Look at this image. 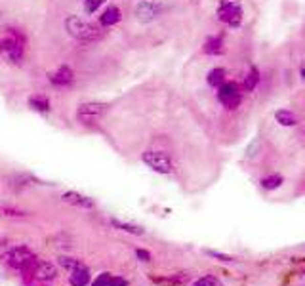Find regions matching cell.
Segmentation results:
<instances>
[{"label": "cell", "instance_id": "obj_1", "mask_svg": "<svg viewBox=\"0 0 305 286\" xmlns=\"http://www.w3.org/2000/svg\"><path fill=\"white\" fill-rule=\"evenodd\" d=\"M65 29L69 31L71 36H75L78 40H96V38H99V31L94 25L82 21L80 17H76V15H69L65 19Z\"/></svg>", "mask_w": 305, "mask_h": 286}, {"label": "cell", "instance_id": "obj_2", "mask_svg": "<svg viewBox=\"0 0 305 286\" xmlns=\"http://www.w3.org/2000/svg\"><path fill=\"white\" fill-rule=\"evenodd\" d=\"M217 17L231 27H238L243 19V8L238 4V0H222L217 8Z\"/></svg>", "mask_w": 305, "mask_h": 286}, {"label": "cell", "instance_id": "obj_3", "mask_svg": "<svg viewBox=\"0 0 305 286\" xmlns=\"http://www.w3.org/2000/svg\"><path fill=\"white\" fill-rule=\"evenodd\" d=\"M6 263L10 267H14V269L25 271V269H29L36 261H35V254L29 250L27 246H17V248H14V250H10L6 254Z\"/></svg>", "mask_w": 305, "mask_h": 286}, {"label": "cell", "instance_id": "obj_4", "mask_svg": "<svg viewBox=\"0 0 305 286\" xmlns=\"http://www.w3.org/2000/svg\"><path fill=\"white\" fill-rule=\"evenodd\" d=\"M143 162L159 174H170L172 172V161L162 151H147V153H143Z\"/></svg>", "mask_w": 305, "mask_h": 286}, {"label": "cell", "instance_id": "obj_5", "mask_svg": "<svg viewBox=\"0 0 305 286\" xmlns=\"http://www.w3.org/2000/svg\"><path fill=\"white\" fill-rule=\"evenodd\" d=\"M220 101H222L227 109H236V107H238V103H241V94H238L236 84L233 82L222 84V88H220Z\"/></svg>", "mask_w": 305, "mask_h": 286}, {"label": "cell", "instance_id": "obj_6", "mask_svg": "<svg viewBox=\"0 0 305 286\" xmlns=\"http://www.w3.org/2000/svg\"><path fill=\"white\" fill-rule=\"evenodd\" d=\"M107 111L105 103H84L78 107V119L84 122H94V120L101 119Z\"/></svg>", "mask_w": 305, "mask_h": 286}, {"label": "cell", "instance_id": "obj_7", "mask_svg": "<svg viewBox=\"0 0 305 286\" xmlns=\"http://www.w3.org/2000/svg\"><path fill=\"white\" fill-rule=\"evenodd\" d=\"M0 52L6 54L14 63H19L23 57V48H21V42L15 38H6V40L0 42Z\"/></svg>", "mask_w": 305, "mask_h": 286}, {"label": "cell", "instance_id": "obj_8", "mask_svg": "<svg viewBox=\"0 0 305 286\" xmlns=\"http://www.w3.org/2000/svg\"><path fill=\"white\" fill-rule=\"evenodd\" d=\"M57 275L56 267L52 266L50 261H38L35 263V269H33V277L38 280H52Z\"/></svg>", "mask_w": 305, "mask_h": 286}, {"label": "cell", "instance_id": "obj_9", "mask_svg": "<svg viewBox=\"0 0 305 286\" xmlns=\"http://www.w3.org/2000/svg\"><path fill=\"white\" fill-rule=\"evenodd\" d=\"M136 15H138L139 21L147 23V21H152L159 15V8L155 6V4H151V2H141L136 8Z\"/></svg>", "mask_w": 305, "mask_h": 286}, {"label": "cell", "instance_id": "obj_10", "mask_svg": "<svg viewBox=\"0 0 305 286\" xmlns=\"http://www.w3.org/2000/svg\"><path fill=\"white\" fill-rule=\"evenodd\" d=\"M63 201L73 204V206H80V208H94V201H92V199H88V196H84V195H78V193H73V191L65 193V195H63Z\"/></svg>", "mask_w": 305, "mask_h": 286}, {"label": "cell", "instance_id": "obj_11", "mask_svg": "<svg viewBox=\"0 0 305 286\" xmlns=\"http://www.w3.org/2000/svg\"><path fill=\"white\" fill-rule=\"evenodd\" d=\"M69 282H71V286H86L88 282H90V271H88L84 266L75 269V271H71Z\"/></svg>", "mask_w": 305, "mask_h": 286}, {"label": "cell", "instance_id": "obj_12", "mask_svg": "<svg viewBox=\"0 0 305 286\" xmlns=\"http://www.w3.org/2000/svg\"><path fill=\"white\" fill-rule=\"evenodd\" d=\"M50 80H52L54 84H57V86L69 84L71 80H73V71H71L69 67H59V69L50 77Z\"/></svg>", "mask_w": 305, "mask_h": 286}, {"label": "cell", "instance_id": "obj_13", "mask_svg": "<svg viewBox=\"0 0 305 286\" xmlns=\"http://www.w3.org/2000/svg\"><path fill=\"white\" fill-rule=\"evenodd\" d=\"M157 282L168 284V286H183L189 282V275L187 273H176V275H170L168 279H159Z\"/></svg>", "mask_w": 305, "mask_h": 286}, {"label": "cell", "instance_id": "obj_14", "mask_svg": "<svg viewBox=\"0 0 305 286\" xmlns=\"http://www.w3.org/2000/svg\"><path fill=\"white\" fill-rule=\"evenodd\" d=\"M118 19H120V10L115 8V6H111V8H107V10H105V14L101 15V25L109 27V25H115Z\"/></svg>", "mask_w": 305, "mask_h": 286}, {"label": "cell", "instance_id": "obj_15", "mask_svg": "<svg viewBox=\"0 0 305 286\" xmlns=\"http://www.w3.org/2000/svg\"><path fill=\"white\" fill-rule=\"evenodd\" d=\"M111 224L120 231H126V233H130V235H143L145 231L143 227H139V225H134V224H126V222H118V219H111Z\"/></svg>", "mask_w": 305, "mask_h": 286}, {"label": "cell", "instance_id": "obj_16", "mask_svg": "<svg viewBox=\"0 0 305 286\" xmlns=\"http://www.w3.org/2000/svg\"><path fill=\"white\" fill-rule=\"evenodd\" d=\"M275 119H277L278 124H282V126H296L298 124V117L290 111H277Z\"/></svg>", "mask_w": 305, "mask_h": 286}, {"label": "cell", "instance_id": "obj_17", "mask_svg": "<svg viewBox=\"0 0 305 286\" xmlns=\"http://www.w3.org/2000/svg\"><path fill=\"white\" fill-rule=\"evenodd\" d=\"M222 52H223L222 38H210L206 42V46H204V54H208V56H215V54H222Z\"/></svg>", "mask_w": 305, "mask_h": 286}, {"label": "cell", "instance_id": "obj_18", "mask_svg": "<svg viewBox=\"0 0 305 286\" xmlns=\"http://www.w3.org/2000/svg\"><path fill=\"white\" fill-rule=\"evenodd\" d=\"M282 183V175H278V174H273V175H269V178H264L262 180V187L264 189H277L278 185Z\"/></svg>", "mask_w": 305, "mask_h": 286}, {"label": "cell", "instance_id": "obj_19", "mask_svg": "<svg viewBox=\"0 0 305 286\" xmlns=\"http://www.w3.org/2000/svg\"><path fill=\"white\" fill-rule=\"evenodd\" d=\"M257 80H259V73H257L256 67H252V71H250V75L246 77V80H244V88L248 92H252L254 88H256Z\"/></svg>", "mask_w": 305, "mask_h": 286}, {"label": "cell", "instance_id": "obj_20", "mask_svg": "<svg viewBox=\"0 0 305 286\" xmlns=\"http://www.w3.org/2000/svg\"><path fill=\"white\" fill-rule=\"evenodd\" d=\"M223 78H225V71H223V69H214V71H210L208 82L212 84V86H217V84L223 82Z\"/></svg>", "mask_w": 305, "mask_h": 286}, {"label": "cell", "instance_id": "obj_21", "mask_svg": "<svg viewBox=\"0 0 305 286\" xmlns=\"http://www.w3.org/2000/svg\"><path fill=\"white\" fill-rule=\"evenodd\" d=\"M29 103H31V107H35L36 111H42V113H46L50 109V103L46 98H33Z\"/></svg>", "mask_w": 305, "mask_h": 286}, {"label": "cell", "instance_id": "obj_22", "mask_svg": "<svg viewBox=\"0 0 305 286\" xmlns=\"http://www.w3.org/2000/svg\"><path fill=\"white\" fill-rule=\"evenodd\" d=\"M193 286H222V282L215 279L214 275H206V277H202V279L197 280Z\"/></svg>", "mask_w": 305, "mask_h": 286}, {"label": "cell", "instance_id": "obj_23", "mask_svg": "<svg viewBox=\"0 0 305 286\" xmlns=\"http://www.w3.org/2000/svg\"><path fill=\"white\" fill-rule=\"evenodd\" d=\"M59 263H61V267L71 269V271H75V269H78V267H82V263H80L78 259H73V258H59Z\"/></svg>", "mask_w": 305, "mask_h": 286}, {"label": "cell", "instance_id": "obj_24", "mask_svg": "<svg viewBox=\"0 0 305 286\" xmlns=\"http://www.w3.org/2000/svg\"><path fill=\"white\" fill-rule=\"evenodd\" d=\"M103 2L105 0H84V10H86V14H94Z\"/></svg>", "mask_w": 305, "mask_h": 286}, {"label": "cell", "instance_id": "obj_25", "mask_svg": "<svg viewBox=\"0 0 305 286\" xmlns=\"http://www.w3.org/2000/svg\"><path fill=\"white\" fill-rule=\"evenodd\" d=\"M111 279H113L111 273H101V275H99V277H97V279L92 282V286H109Z\"/></svg>", "mask_w": 305, "mask_h": 286}, {"label": "cell", "instance_id": "obj_26", "mask_svg": "<svg viewBox=\"0 0 305 286\" xmlns=\"http://www.w3.org/2000/svg\"><path fill=\"white\" fill-rule=\"evenodd\" d=\"M206 254H208V256H212V258L222 259V261H235V259L231 258V256H225V254H222V252H215V250H206Z\"/></svg>", "mask_w": 305, "mask_h": 286}, {"label": "cell", "instance_id": "obj_27", "mask_svg": "<svg viewBox=\"0 0 305 286\" xmlns=\"http://www.w3.org/2000/svg\"><path fill=\"white\" fill-rule=\"evenodd\" d=\"M136 256H138L141 261H149V259H151V254H149L147 250H141V248H139V250H136Z\"/></svg>", "mask_w": 305, "mask_h": 286}, {"label": "cell", "instance_id": "obj_28", "mask_svg": "<svg viewBox=\"0 0 305 286\" xmlns=\"http://www.w3.org/2000/svg\"><path fill=\"white\" fill-rule=\"evenodd\" d=\"M301 77H303V80H305V63L301 65Z\"/></svg>", "mask_w": 305, "mask_h": 286}]
</instances>
